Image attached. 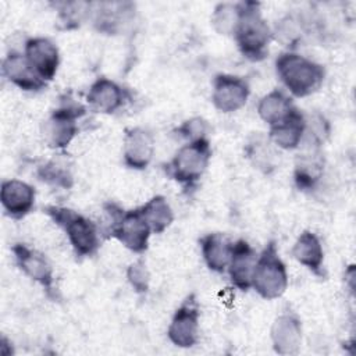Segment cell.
<instances>
[{"instance_id": "1", "label": "cell", "mask_w": 356, "mask_h": 356, "mask_svg": "<svg viewBox=\"0 0 356 356\" xmlns=\"http://www.w3.org/2000/svg\"><path fill=\"white\" fill-rule=\"evenodd\" d=\"M232 36L238 50L246 60L257 63L266 58L273 31L263 18L260 3L239 1V18Z\"/></svg>"}, {"instance_id": "2", "label": "cell", "mask_w": 356, "mask_h": 356, "mask_svg": "<svg viewBox=\"0 0 356 356\" xmlns=\"http://www.w3.org/2000/svg\"><path fill=\"white\" fill-rule=\"evenodd\" d=\"M275 72L285 89L295 97L316 93L325 79V70L321 64L289 50L275 58Z\"/></svg>"}, {"instance_id": "3", "label": "cell", "mask_w": 356, "mask_h": 356, "mask_svg": "<svg viewBox=\"0 0 356 356\" xmlns=\"http://www.w3.org/2000/svg\"><path fill=\"white\" fill-rule=\"evenodd\" d=\"M46 214L63 228L76 256L92 257L97 253L100 232L90 218L64 206H47Z\"/></svg>"}, {"instance_id": "4", "label": "cell", "mask_w": 356, "mask_h": 356, "mask_svg": "<svg viewBox=\"0 0 356 356\" xmlns=\"http://www.w3.org/2000/svg\"><path fill=\"white\" fill-rule=\"evenodd\" d=\"M104 210L110 217V235L121 242L128 250L142 254L149 248L152 229L139 207L124 210L118 204L108 202Z\"/></svg>"}, {"instance_id": "5", "label": "cell", "mask_w": 356, "mask_h": 356, "mask_svg": "<svg viewBox=\"0 0 356 356\" xmlns=\"http://www.w3.org/2000/svg\"><path fill=\"white\" fill-rule=\"evenodd\" d=\"M211 160V146L207 138L181 146L168 161L167 174L184 189H192L204 175Z\"/></svg>"}, {"instance_id": "6", "label": "cell", "mask_w": 356, "mask_h": 356, "mask_svg": "<svg viewBox=\"0 0 356 356\" xmlns=\"http://www.w3.org/2000/svg\"><path fill=\"white\" fill-rule=\"evenodd\" d=\"M252 288L267 300L281 298L288 288L286 266L280 257L274 241L266 243L261 253L257 254L252 275Z\"/></svg>"}, {"instance_id": "7", "label": "cell", "mask_w": 356, "mask_h": 356, "mask_svg": "<svg viewBox=\"0 0 356 356\" xmlns=\"http://www.w3.org/2000/svg\"><path fill=\"white\" fill-rule=\"evenodd\" d=\"M86 114V108L74 102L61 103L44 121L42 135L51 149H65L79 132V120Z\"/></svg>"}, {"instance_id": "8", "label": "cell", "mask_w": 356, "mask_h": 356, "mask_svg": "<svg viewBox=\"0 0 356 356\" xmlns=\"http://www.w3.org/2000/svg\"><path fill=\"white\" fill-rule=\"evenodd\" d=\"M200 307L195 293H191L177 307L167 328L170 342L178 348H192L199 339Z\"/></svg>"}, {"instance_id": "9", "label": "cell", "mask_w": 356, "mask_h": 356, "mask_svg": "<svg viewBox=\"0 0 356 356\" xmlns=\"http://www.w3.org/2000/svg\"><path fill=\"white\" fill-rule=\"evenodd\" d=\"M250 86L242 76L220 72L211 82V103L220 113H235L245 107Z\"/></svg>"}, {"instance_id": "10", "label": "cell", "mask_w": 356, "mask_h": 356, "mask_svg": "<svg viewBox=\"0 0 356 356\" xmlns=\"http://www.w3.org/2000/svg\"><path fill=\"white\" fill-rule=\"evenodd\" d=\"M18 268L32 281L38 282L50 295L54 282V273L47 257L25 243H15L11 248Z\"/></svg>"}, {"instance_id": "11", "label": "cell", "mask_w": 356, "mask_h": 356, "mask_svg": "<svg viewBox=\"0 0 356 356\" xmlns=\"http://www.w3.org/2000/svg\"><path fill=\"white\" fill-rule=\"evenodd\" d=\"M24 54L31 67L44 81H53L60 65V51L53 40L43 36L26 39Z\"/></svg>"}, {"instance_id": "12", "label": "cell", "mask_w": 356, "mask_h": 356, "mask_svg": "<svg viewBox=\"0 0 356 356\" xmlns=\"http://www.w3.org/2000/svg\"><path fill=\"white\" fill-rule=\"evenodd\" d=\"M154 138L142 127H132L125 129L122 140L124 164L131 170H145L154 156Z\"/></svg>"}, {"instance_id": "13", "label": "cell", "mask_w": 356, "mask_h": 356, "mask_svg": "<svg viewBox=\"0 0 356 356\" xmlns=\"http://www.w3.org/2000/svg\"><path fill=\"white\" fill-rule=\"evenodd\" d=\"M36 192L32 185L21 179H6L0 188V202L4 213L13 220L26 217L35 206Z\"/></svg>"}, {"instance_id": "14", "label": "cell", "mask_w": 356, "mask_h": 356, "mask_svg": "<svg viewBox=\"0 0 356 356\" xmlns=\"http://www.w3.org/2000/svg\"><path fill=\"white\" fill-rule=\"evenodd\" d=\"M307 129L305 114L295 106L284 120L270 127L268 140L282 150H293L300 147Z\"/></svg>"}, {"instance_id": "15", "label": "cell", "mask_w": 356, "mask_h": 356, "mask_svg": "<svg viewBox=\"0 0 356 356\" xmlns=\"http://www.w3.org/2000/svg\"><path fill=\"white\" fill-rule=\"evenodd\" d=\"M256 260L257 253L248 241L238 239L232 242L227 271L232 285L242 292H246L252 288V275Z\"/></svg>"}, {"instance_id": "16", "label": "cell", "mask_w": 356, "mask_h": 356, "mask_svg": "<svg viewBox=\"0 0 356 356\" xmlns=\"http://www.w3.org/2000/svg\"><path fill=\"white\" fill-rule=\"evenodd\" d=\"M271 343L278 355H296L302 346V323L291 312L281 313L275 317L271 331Z\"/></svg>"}, {"instance_id": "17", "label": "cell", "mask_w": 356, "mask_h": 356, "mask_svg": "<svg viewBox=\"0 0 356 356\" xmlns=\"http://www.w3.org/2000/svg\"><path fill=\"white\" fill-rule=\"evenodd\" d=\"M4 78L25 92H39L46 88V83L36 71L31 67L24 53L11 50L1 63Z\"/></svg>"}, {"instance_id": "18", "label": "cell", "mask_w": 356, "mask_h": 356, "mask_svg": "<svg viewBox=\"0 0 356 356\" xmlns=\"http://www.w3.org/2000/svg\"><path fill=\"white\" fill-rule=\"evenodd\" d=\"M127 100L125 89L108 78H97L86 93V102L92 110L102 114H113L120 110Z\"/></svg>"}, {"instance_id": "19", "label": "cell", "mask_w": 356, "mask_h": 356, "mask_svg": "<svg viewBox=\"0 0 356 356\" xmlns=\"http://www.w3.org/2000/svg\"><path fill=\"white\" fill-rule=\"evenodd\" d=\"M324 160L321 153L317 150V145L312 147L309 145L306 152L298 154L293 168V181L299 191L309 192L313 191L320 179L323 178Z\"/></svg>"}, {"instance_id": "20", "label": "cell", "mask_w": 356, "mask_h": 356, "mask_svg": "<svg viewBox=\"0 0 356 356\" xmlns=\"http://www.w3.org/2000/svg\"><path fill=\"white\" fill-rule=\"evenodd\" d=\"M292 257L306 267L313 274L321 277L323 275V264H324V249L320 238L312 231H303L296 238L292 250Z\"/></svg>"}, {"instance_id": "21", "label": "cell", "mask_w": 356, "mask_h": 356, "mask_svg": "<svg viewBox=\"0 0 356 356\" xmlns=\"http://www.w3.org/2000/svg\"><path fill=\"white\" fill-rule=\"evenodd\" d=\"M200 250L203 260L209 270L214 273H224L227 271L232 242H229L222 234L220 232H210L206 234L199 239Z\"/></svg>"}, {"instance_id": "22", "label": "cell", "mask_w": 356, "mask_h": 356, "mask_svg": "<svg viewBox=\"0 0 356 356\" xmlns=\"http://www.w3.org/2000/svg\"><path fill=\"white\" fill-rule=\"evenodd\" d=\"M92 10L95 26L107 35H115L128 22L132 13L131 3H97Z\"/></svg>"}, {"instance_id": "23", "label": "cell", "mask_w": 356, "mask_h": 356, "mask_svg": "<svg viewBox=\"0 0 356 356\" xmlns=\"http://www.w3.org/2000/svg\"><path fill=\"white\" fill-rule=\"evenodd\" d=\"M293 107L292 99L285 92L274 89L259 100L257 114L268 127H273L284 120Z\"/></svg>"}, {"instance_id": "24", "label": "cell", "mask_w": 356, "mask_h": 356, "mask_svg": "<svg viewBox=\"0 0 356 356\" xmlns=\"http://www.w3.org/2000/svg\"><path fill=\"white\" fill-rule=\"evenodd\" d=\"M139 209L147 221L152 234H163L174 221V211L163 195L150 197Z\"/></svg>"}, {"instance_id": "25", "label": "cell", "mask_w": 356, "mask_h": 356, "mask_svg": "<svg viewBox=\"0 0 356 356\" xmlns=\"http://www.w3.org/2000/svg\"><path fill=\"white\" fill-rule=\"evenodd\" d=\"M239 18V3H220L214 7L210 24L220 35H232Z\"/></svg>"}, {"instance_id": "26", "label": "cell", "mask_w": 356, "mask_h": 356, "mask_svg": "<svg viewBox=\"0 0 356 356\" xmlns=\"http://www.w3.org/2000/svg\"><path fill=\"white\" fill-rule=\"evenodd\" d=\"M302 19L288 14L277 22L275 29L273 31V39H277L284 46L293 49L302 39Z\"/></svg>"}, {"instance_id": "27", "label": "cell", "mask_w": 356, "mask_h": 356, "mask_svg": "<svg viewBox=\"0 0 356 356\" xmlns=\"http://www.w3.org/2000/svg\"><path fill=\"white\" fill-rule=\"evenodd\" d=\"M38 175L43 182H46L51 186L64 188V189L71 188L72 181H74L70 168L65 164L56 161V160H51V161L43 164L39 168Z\"/></svg>"}, {"instance_id": "28", "label": "cell", "mask_w": 356, "mask_h": 356, "mask_svg": "<svg viewBox=\"0 0 356 356\" xmlns=\"http://www.w3.org/2000/svg\"><path fill=\"white\" fill-rule=\"evenodd\" d=\"M58 8V17L65 24V28H71L70 25L74 24V26H79V24L90 15L92 13V4L90 3H61L56 4Z\"/></svg>"}, {"instance_id": "29", "label": "cell", "mask_w": 356, "mask_h": 356, "mask_svg": "<svg viewBox=\"0 0 356 356\" xmlns=\"http://www.w3.org/2000/svg\"><path fill=\"white\" fill-rule=\"evenodd\" d=\"M127 280L136 293L147 292L149 284H150V273H149L146 261L143 259H138L128 266Z\"/></svg>"}, {"instance_id": "30", "label": "cell", "mask_w": 356, "mask_h": 356, "mask_svg": "<svg viewBox=\"0 0 356 356\" xmlns=\"http://www.w3.org/2000/svg\"><path fill=\"white\" fill-rule=\"evenodd\" d=\"M207 129L209 125L204 118L202 117H192L189 120H185L177 129L175 132L178 136L186 139L188 142L199 140L203 138H207Z\"/></svg>"}]
</instances>
